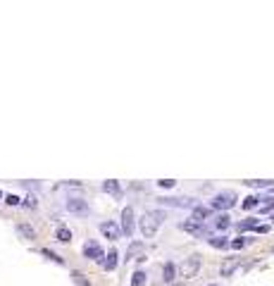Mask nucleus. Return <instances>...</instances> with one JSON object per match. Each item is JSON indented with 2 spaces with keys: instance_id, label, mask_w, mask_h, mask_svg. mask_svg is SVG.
Wrapping results in <instances>:
<instances>
[{
  "instance_id": "nucleus-1",
  "label": "nucleus",
  "mask_w": 274,
  "mask_h": 286,
  "mask_svg": "<svg viewBox=\"0 0 274 286\" xmlns=\"http://www.w3.org/2000/svg\"><path fill=\"white\" fill-rule=\"evenodd\" d=\"M162 219H164V212L162 210H146L141 219H138V227H141V234L146 239H151L157 234V229L162 227Z\"/></svg>"
},
{
  "instance_id": "nucleus-2",
  "label": "nucleus",
  "mask_w": 274,
  "mask_h": 286,
  "mask_svg": "<svg viewBox=\"0 0 274 286\" xmlns=\"http://www.w3.org/2000/svg\"><path fill=\"white\" fill-rule=\"evenodd\" d=\"M200 265H203V258L198 255V253H193L189 258L181 262V267H179V274L184 277V279H193L196 274L200 272Z\"/></svg>"
},
{
  "instance_id": "nucleus-3",
  "label": "nucleus",
  "mask_w": 274,
  "mask_h": 286,
  "mask_svg": "<svg viewBox=\"0 0 274 286\" xmlns=\"http://www.w3.org/2000/svg\"><path fill=\"white\" fill-rule=\"evenodd\" d=\"M234 205H236V193H234V191H222V193H217V196L212 198V207L219 210V212L232 210Z\"/></svg>"
},
{
  "instance_id": "nucleus-4",
  "label": "nucleus",
  "mask_w": 274,
  "mask_h": 286,
  "mask_svg": "<svg viewBox=\"0 0 274 286\" xmlns=\"http://www.w3.org/2000/svg\"><path fill=\"white\" fill-rule=\"evenodd\" d=\"M179 229L186 234H191V236H210V232H207L205 222H196V219H184V222H179Z\"/></svg>"
},
{
  "instance_id": "nucleus-5",
  "label": "nucleus",
  "mask_w": 274,
  "mask_h": 286,
  "mask_svg": "<svg viewBox=\"0 0 274 286\" xmlns=\"http://www.w3.org/2000/svg\"><path fill=\"white\" fill-rule=\"evenodd\" d=\"M65 207H67V212L77 215V217H86L88 210H91V207H88V201H83V198H67Z\"/></svg>"
},
{
  "instance_id": "nucleus-6",
  "label": "nucleus",
  "mask_w": 274,
  "mask_h": 286,
  "mask_svg": "<svg viewBox=\"0 0 274 286\" xmlns=\"http://www.w3.org/2000/svg\"><path fill=\"white\" fill-rule=\"evenodd\" d=\"M134 222H136V217H134V207L126 205L122 210V232L126 234V239L134 236Z\"/></svg>"
},
{
  "instance_id": "nucleus-7",
  "label": "nucleus",
  "mask_w": 274,
  "mask_h": 286,
  "mask_svg": "<svg viewBox=\"0 0 274 286\" xmlns=\"http://www.w3.org/2000/svg\"><path fill=\"white\" fill-rule=\"evenodd\" d=\"M83 255H86L88 260H96V262H100V260L105 258V253H103L100 244H96V241H86V244H83Z\"/></svg>"
},
{
  "instance_id": "nucleus-8",
  "label": "nucleus",
  "mask_w": 274,
  "mask_h": 286,
  "mask_svg": "<svg viewBox=\"0 0 274 286\" xmlns=\"http://www.w3.org/2000/svg\"><path fill=\"white\" fill-rule=\"evenodd\" d=\"M146 258V244L141 241H131L126 248V260H143Z\"/></svg>"
},
{
  "instance_id": "nucleus-9",
  "label": "nucleus",
  "mask_w": 274,
  "mask_h": 286,
  "mask_svg": "<svg viewBox=\"0 0 274 286\" xmlns=\"http://www.w3.org/2000/svg\"><path fill=\"white\" fill-rule=\"evenodd\" d=\"M98 229H100V234H103L105 239H110V241H117V239H119V227H117L115 222H110V219L108 222H100Z\"/></svg>"
},
{
  "instance_id": "nucleus-10",
  "label": "nucleus",
  "mask_w": 274,
  "mask_h": 286,
  "mask_svg": "<svg viewBox=\"0 0 274 286\" xmlns=\"http://www.w3.org/2000/svg\"><path fill=\"white\" fill-rule=\"evenodd\" d=\"M238 267H241V260H238V258H229L227 262H222V270H219V272H222V277H232Z\"/></svg>"
},
{
  "instance_id": "nucleus-11",
  "label": "nucleus",
  "mask_w": 274,
  "mask_h": 286,
  "mask_svg": "<svg viewBox=\"0 0 274 286\" xmlns=\"http://www.w3.org/2000/svg\"><path fill=\"white\" fill-rule=\"evenodd\" d=\"M103 191L110 193V196H115V198H119V196H122V186H119V181H117V179H108V181H103Z\"/></svg>"
},
{
  "instance_id": "nucleus-12",
  "label": "nucleus",
  "mask_w": 274,
  "mask_h": 286,
  "mask_svg": "<svg viewBox=\"0 0 274 286\" xmlns=\"http://www.w3.org/2000/svg\"><path fill=\"white\" fill-rule=\"evenodd\" d=\"M117 258H119V255H117V250H110L108 255H105V258L100 260V265H103V270H108V272H112V270L117 267Z\"/></svg>"
},
{
  "instance_id": "nucleus-13",
  "label": "nucleus",
  "mask_w": 274,
  "mask_h": 286,
  "mask_svg": "<svg viewBox=\"0 0 274 286\" xmlns=\"http://www.w3.org/2000/svg\"><path fill=\"white\" fill-rule=\"evenodd\" d=\"M174 277H177V265H174V262H167L162 267V282L164 284H172Z\"/></svg>"
},
{
  "instance_id": "nucleus-14",
  "label": "nucleus",
  "mask_w": 274,
  "mask_h": 286,
  "mask_svg": "<svg viewBox=\"0 0 274 286\" xmlns=\"http://www.w3.org/2000/svg\"><path fill=\"white\" fill-rule=\"evenodd\" d=\"M246 186H250V189H272L274 181L272 179H248V181H243Z\"/></svg>"
},
{
  "instance_id": "nucleus-15",
  "label": "nucleus",
  "mask_w": 274,
  "mask_h": 286,
  "mask_svg": "<svg viewBox=\"0 0 274 286\" xmlns=\"http://www.w3.org/2000/svg\"><path fill=\"white\" fill-rule=\"evenodd\" d=\"M207 217H210V207H203V205H193L191 219H196V222H205Z\"/></svg>"
},
{
  "instance_id": "nucleus-16",
  "label": "nucleus",
  "mask_w": 274,
  "mask_h": 286,
  "mask_svg": "<svg viewBox=\"0 0 274 286\" xmlns=\"http://www.w3.org/2000/svg\"><path fill=\"white\" fill-rule=\"evenodd\" d=\"M17 234H19V236H24L27 241H34V239H36V229H34L31 224H24V222H22V224H17Z\"/></svg>"
},
{
  "instance_id": "nucleus-17",
  "label": "nucleus",
  "mask_w": 274,
  "mask_h": 286,
  "mask_svg": "<svg viewBox=\"0 0 274 286\" xmlns=\"http://www.w3.org/2000/svg\"><path fill=\"white\" fill-rule=\"evenodd\" d=\"M157 203L169 205V207H184V205H193L191 198H160Z\"/></svg>"
},
{
  "instance_id": "nucleus-18",
  "label": "nucleus",
  "mask_w": 274,
  "mask_h": 286,
  "mask_svg": "<svg viewBox=\"0 0 274 286\" xmlns=\"http://www.w3.org/2000/svg\"><path fill=\"white\" fill-rule=\"evenodd\" d=\"M212 227L217 229V232H227L229 227H232V219H229V215H219V217H215V222H212Z\"/></svg>"
},
{
  "instance_id": "nucleus-19",
  "label": "nucleus",
  "mask_w": 274,
  "mask_h": 286,
  "mask_svg": "<svg viewBox=\"0 0 274 286\" xmlns=\"http://www.w3.org/2000/svg\"><path fill=\"white\" fill-rule=\"evenodd\" d=\"M55 239H57L60 244H69V241H72V232H69L67 227H57V232H55Z\"/></svg>"
},
{
  "instance_id": "nucleus-20",
  "label": "nucleus",
  "mask_w": 274,
  "mask_h": 286,
  "mask_svg": "<svg viewBox=\"0 0 274 286\" xmlns=\"http://www.w3.org/2000/svg\"><path fill=\"white\" fill-rule=\"evenodd\" d=\"M212 248H217V250H227L229 248V241L224 239V236H212V239H207Z\"/></svg>"
},
{
  "instance_id": "nucleus-21",
  "label": "nucleus",
  "mask_w": 274,
  "mask_h": 286,
  "mask_svg": "<svg viewBox=\"0 0 274 286\" xmlns=\"http://www.w3.org/2000/svg\"><path fill=\"white\" fill-rule=\"evenodd\" d=\"M146 279H148V274L143 272V270H136V272L131 274V286H143Z\"/></svg>"
},
{
  "instance_id": "nucleus-22",
  "label": "nucleus",
  "mask_w": 274,
  "mask_h": 286,
  "mask_svg": "<svg viewBox=\"0 0 274 286\" xmlns=\"http://www.w3.org/2000/svg\"><path fill=\"white\" fill-rule=\"evenodd\" d=\"M72 279H74V284H77V286H91V282H88V279H86V274L77 272V270H74V272H72Z\"/></svg>"
},
{
  "instance_id": "nucleus-23",
  "label": "nucleus",
  "mask_w": 274,
  "mask_h": 286,
  "mask_svg": "<svg viewBox=\"0 0 274 286\" xmlns=\"http://www.w3.org/2000/svg\"><path fill=\"white\" fill-rule=\"evenodd\" d=\"M255 227H258V219L248 217L246 222H241V224H238V232H248V229H255Z\"/></svg>"
},
{
  "instance_id": "nucleus-24",
  "label": "nucleus",
  "mask_w": 274,
  "mask_h": 286,
  "mask_svg": "<svg viewBox=\"0 0 274 286\" xmlns=\"http://www.w3.org/2000/svg\"><path fill=\"white\" fill-rule=\"evenodd\" d=\"M258 205H260V198H258V196H248L246 201H243V207H246V210H253V207H258Z\"/></svg>"
},
{
  "instance_id": "nucleus-25",
  "label": "nucleus",
  "mask_w": 274,
  "mask_h": 286,
  "mask_svg": "<svg viewBox=\"0 0 274 286\" xmlns=\"http://www.w3.org/2000/svg\"><path fill=\"white\" fill-rule=\"evenodd\" d=\"M41 253H43V255H45V258H48V260H53V262H57V265H65V260L60 258V255H55L53 250H48V248H43Z\"/></svg>"
},
{
  "instance_id": "nucleus-26",
  "label": "nucleus",
  "mask_w": 274,
  "mask_h": 286,
  "mask_svg": "<svg viewBox=\"0 0 274 286\" xmlns=\"http://www.w3.org/2000/svg\"><path fill=\"white\" fill-rule=\"evenodd\" d=\"M157 186H160V189H174V186H177V179H160Z\"/></svg>"
},
{
  "instance_id": "nucleus-27",
  "label": "nucleus",
  "mask_w": 274,
  "mask_h": 286,
  "mask_svg": "<svg viewBox=\"0 0 274 286\" xmlns=\"http://www.w3.org/2000/svg\"><path fill=\"white\" fill-rule=\"evenodd\" d=\"M24 205H27V207H31V210H36V207H39V201H36V196H34V193H29L27 198H24Z\"/></svg>"
},
{
  "instance_id": "nucleus-28",
  "label": "nucleus",
  "mask_w": 274,
  "mask_h": 286,
  "mask_svg": "<svg viewBox=\"0 0 274 286\" xmlns=\"http://www.w3.org/2000/svg\"><path fill=\"white\" fill-rule=\"evenodd\" d=\"M5 203L7 205H19V198H17V196H5Z\"/></svg>"
},
{
  "instance_id": "nucleus-29",
  "label": "nucleus",
  "mask_w": 274,
  "mask_h": 286,
  "mask_svg": "<svg viewBox=\"0 0 274 286\" xmlns=\"http://www.w3.org/2000/svg\"><path fill=\"white\" fill-rule=\"evenodd\" d=\"M232 248H243V245H246V239H236V241H232Z\"/></svg>"
},
{
  "instance_id": "nucleus-30",
  "label": "nucleus",
  "mask_w": 274,
  "mask_h": 286,
  "mask_svg": "<svg viewBox=\"0 0 274 286\" xmlns=\"http://www.w3.org/2000/svg\"><path fill=\"white\" fill-rule=\"evenodd\" d=\"M172 286H184V284H172Z\"/></svg>"
},
{
  "instance_id": "nucleus-31",
  "label": "nucleus",
  "mask_w": 274,
  "mask_h": 286,
  "mask_svg": "<svg viewBox=\"0 0 274 286\" xmlns=\"http://www.w3.org/2000/svg\"><path fill=\"white\" fill-rule=\"evenodd\" d=\"M207 286H219V284H207Z\"/></svg>"
},
{
  "instance_id": "nucleus-32",
  "label": "nucleus",
  "mask_w": 274,
  "mask_h": 286,
  "mask_svg": "<svg viewBox=\"0 0 274 286\" xmlns=\"http://www.w3.org/2000/svg\"><path fill=\"white\" fill-rule=\"evenodd\" d=\"M0 198H2V193H0Z\"/></svg>"
},
{
  "instance_id": "nucleus-33",
  "label": "nucleus",
  "mask_w": 274,
  "mask_h": 286,
  "mask_svg": "<svg viewBox=\"0 0 274 286\" xmlns=\"http://www.w3.org/2000/svg\"><path fill=\"white\" fill-rule=\"evenodd\" d=\"M272 219H274V215H272Z\"/></svg>"
}]
</instances>
